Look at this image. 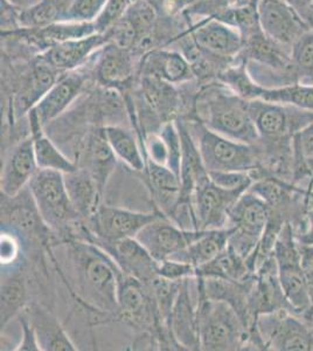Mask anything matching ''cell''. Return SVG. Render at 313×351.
I'll return each mask as SVG.
<instances>
[{
  "label": "cell",
  "mask_w": 313,
  "mask_h": 351,
  "mask_svg": "<svg viewBox=\"0 0 313 351\" xmlns=\"http://www.w3.org/2000/svg\"><path fill=\"white\" fill-rule=\"evenodd\" d=\"M292 228L298 243L313 245V200H310L309 208H306L304 216Z\"/></svg>",
  "instance_id": "cell-45"
},
{
  "label": "cell",
  "mask_w": 313,
  "mask_h": 351,
  "mask_svg": "<svg viewBox=\"0 0 313 351\" xmlns=\"http://www.w3.org/2000/svg\"><path fill=\"white\" fill-rule=\"evenodd\" d=\"M312 330H313V324H312Z\"/></svg>",
  "instance_id": "cell-52"
},
{
  "label": "cell",
  "mask_w": 313,
  "mask_h": 351,
  "mask_svg": "<svg viewBox=\"0 0 313 351\" xmlns=\"http://www.w3.org/2000/svg\"><path fill=\"white\" fill-rule=\"evenodd\" d=\"M158 276L171 281H183L195 278L197 269L190 263L167 259L159 263Z\"/></svg>",
  "instance_id": "cell-44"
},
{
  "label": "cell",
  "mask_w": 313,
  "mask_h": 351,
  "mask_svg": "<svg viewBox=\"0 0 313 351\" xmlns=\"http://www.w3.org/2000/svg\"><path fill=\"white\" fill-rule=\"evenodd\" d=\"M142 75H150L167 84H186L193 80L195 69L184 53L175 49H153L142 60Z\"/></svg>",
  "instance_id": "cell-22"
},
{
  "label": "cell",
  "mask_w": 313,
  "mask_h": 351,
  "mask_svg": "<svg viewBox=\"0 0 313 351\" xmlns=\"http://www.w3.org/2000/svg\"><path fill=\"white\" fill-rule=\"evenodd\" d=\"M68 195L81 218L90 219L101 206L102 189L89 172L84 168L64 173Z\"/></svg>",
  "instance_id": "cell-26"
},
{
  "label": "cell",
  "mask_w": 313,
  "mask_h": 351,
  "mask_svg": "<svg viewBox=\"0 0 313 351\" xmlns=\"http://www.w3.org/2000/svg\"><path fill=\"white\" fill-rule=\"evenodd\" d=\"M117 160L118 158L116 157L115 152H112L110 144L108 142L104 129H97L88 142L86 167L84 169L94 177L102 191L105 188L111 173L115 170Z\"/></svg>",
  "instance_id": "cell-31"
},
{
  "label": "cell",
  "mask_w": 313,
  "mask_h": 351,
  "mask_svg": "<svg viewBox=\"0 0 313 351\" xmlns=\"http://www.w3.org/2000/svg\"><path fill=\"white\" fill-rule=\"evenodd\" d=\"M258 11L263 33L290 49L311 28L286 0H258Z\"/></svg>",
  "instance_id": "cell-13"
},
{
  "label": "cell",
  "mask_w": 313,
  "mask_h": 351,
  "mask_svg": "<svg viewBox=\"0 0 313 351\" xmlns=\"http://www.w3.org/2000/svg\"><path fill=\"white\" fill-rule=\"evenodd\" d=\"M20 326L23 330V339L20 342L19 347L16 348L18 351H40L39 341L36 337L34 328L32 327L31 322L28 321L27 316L25 315L20 317Z\"/></svg>",
  "instance_id": "cell-47"
},
{
  "label": "cell",
  "mask_w": 313,
  "mask_h": 351,
  "mask_svg": "<svg viewBox=\"0 0 313 351\" xmlns=\"http://www.w3.org/2000/svg\"><path fill=\"white\" fill-rule=\"evenodd\" d=\"M198 316L200 350H241L249 346L250 331L229 304L198 294Z\"/></svg>",
  "instance_id": "cell-3"
},
{
  "label": "cell",
  "mask_w": 313,
  "mask_h": 351,
  "mask_svg": "<svg viewBox=\"0 0 313 351\" xmlns=\"http://www.w3.org/2000/svg\"><path fill=\"white\" fill-rule=\"evenodd\" d=\"M250 116L258 132V144H271L292 138L313 121V112L266 101H248Z\"/></svg>",
  "instance_id": "cell-9"
},
{
  "label": "cell",
  "mask_w": 313,
  "mask_h": 351,
  "mask_svg": "<svg viewBox=\"0 0 313 351\" xmlns=\"http://www.w3.org/2000/svg\"><path fill=\"white\" fill-rule=\"evenodd\" d=\"M125 16L132 27L135 28L139 44H143L150 38L155 28L157 19L155 5L150 0H135L127 10Z\"/></svg>",
  "instance_id": "cell-39"
},
{
  "label": "cell",
  "mask_w": 313,
  "mask_h": 351,
  "mask_svg": "<svg viewBox=\"0 0 313 351\" xmlns=\"http://www.w3.org/2000/svg\"><path fill=\"white\" fill-rule=\"evenodd\" d=\"M245 192L221 188L207 175L197 184L192 197L197 230L208 231L228 228L230 210Z\"/></svg>",
  "instance_id": "cell-10"
},
{
  "label": "cell",
  "mask_w": 313,
  "mask_h": 351,
  "mask_svg": "<svg viewBox=\"0 0 313 351\" xmlns=\"http://www.w3.org/2000/svg\"><path fill=\"white\" fill-rule=\"evenodd\" d=\"M160 215V212L143 213L101 204L89 220L97 239L102 243H111L125 238H135L142 228Z\"/></svg>",
  "instance_id": "cell-14"
},
{
  "label": "cell",
  "mask_w": 313,
  "mask_h": 351,
  "mask_svg": "<svg viewBox=\"0 0 313 351\" xmlns=\"http://www.w3.org/2000/svg\"><path fill=\"white\" fill-rule=\"evenodd\" d=\"M296 186H298V188L305 191L308 199L313 200V176L309 177V178L304 180V182H301V183L298 184Z\"/></svg>",
  "instance_id": "cell-50"
},
{
  "label": "cell",
  "mask_w": 313,
  "mask_h": 351,
  "mask_svg": "<svg viewBox=\"0 0 313 351\" xmlns=\"http://www.w3.org/2000/svg\"><path fill=\"white\" fill-rule=\"evenodd\" d=\"M134 1L135 0H108L102 12L99 13L97 19L92 23L96 33L104 34L121 19H123Z\"/></svg>",
  "instance_id": "cell-42"
},
{
  "label": "cell",
  "mask_w": 313,
  "mask_h": 351,
  "mask_svg": "<svg viewBox=\"0 0 313 351\" xmlns=\"http://www.w3.org/2000/svg\"><path fill=\"white\" fill-rule=\"evenodd\" d=\"M138 94L143 112H147L151 123L157 122L162 127L173 121L179 107L178 92L173 84L153 76L142 75Z\"/></svg>",
  "instance_id": "cell-21"
},
{
  "label": "cell",
  "mask_w": 313,
  "mask_h": 351,
  "mask_svg": "<svg viewBox=\"0 0 313 351\" xmlns=\"http://www.w3.org/2000/svg\"><path fill=\"white\" fill-rule=\"evenodd\" d=\"M1 220L19 231L38 237L39 233L42 234L44 225H46L28 186L16 196H4V202H1Z\"/></svg>",
  "instance_id": "cell-25"
},
{
  "label": "cell",
  "mask_w": 313,
  "mask_h": 351,
  "mask_svg": "<svg viewBox=\"0 0 313 351\" xmlns=\"http://www.w3.org/2000/svg\"><path fill=\"white\" fill-rule=\"evenodd\" d=\"M210 180L227 190H245L248 191L254 177L251 172L247 171H210Z\"/></svg>",
  "instance_id": "cell-43"
},
{
  "label": "cell",
  "mask_w": 313,
  "mask_h": 351,
  "mask_svg": "<svg viewBox=\"0 0 313 351\" xmlns=\"http://www.w3.org/2000/svg\"><path fill=\"white\" fill-rule=\"evenodd\" d=\"M105 251L115 260L121 271L142 284L152 285L158 278V261L136 238H125L107 243Z\"/></svg>",
  "instance_id": "cell-18"
},
{
  "label": "cell",
  "mask_w": 313,
  "mask_h": 351,
  "mask_svg": "<svg viewBox=\"0 0 313 351\" xmlns=\"http://www.w3.org/2000/svg\"><path fill=\"white\" fill-rule=\"evenodd\" d=\"M203 230H184L170 218L160 215L135 237L158 263L170 259L193 243Z\"/></svg>",
  "instance_id": "cell-12"
},
{
  "label": "cell",
  "mask_w": 313,
  "mask_h": 351,
  "mask_svg": "<svg viewBox=\"0 0 313 351\" xmlns=\"http://www.w3.org/2000/svg\"><path fill=\"white\" fill-rule=\"evenodd\" d=\"M301 253V267L305 281L306 288L309 291L310 299L313 306V245H301L299 243Z\"/></svg>",
  "instance_id": "cell-46"
},
{
  "label": "cell",
  "mask_w": 313,
  "mask_h": 351,
  "mask_svg": "<svg viewBox=\"0 0 313 351\" xmlns=\"http://www.w3.org/2000/svg\"><path fill=\"white\" fill-rule=\"evenodd\" d=\"M250 315L256 321L258 316L281 309L291 311L278 278L277 263L274 256L264 260L255 271L248 295Z\"/></svg>",
  "instance_id": "cell-16"
},
{
  "label": "cell",
  "mask_w": 313,
  "mask_h": 351,
  "mask_svg": "<svg viewBox=\"0 0 313 351\" xmlns=\"http://www.w3.org/2000/svg\"><path fill=\"white\" fill-rule=\"evenodd\" d=\"M39 170L36 163L34 144L32 136L20 142L13 148L5 162L0 188L1 195L6 197H14L19 195Z\"/></svg>",
  "instance_id": "cell-20"
},
{
  "label": "cell",
  "mask_w": 313,
  "mask_h": 351,
  "mask_svg": "<svg viewBox=\"0 0 313 351\" xmlns=\"http://www.w3.org/2000/svg\"><path fill=\"white\" fill-rule=\"evenodd\" d=\"M144 173L151 196L160 210L159 212L170 218L180 198V178L166 165L155 163L150 158H147Z\"/></svg>",
  "instance_id": "cell-24"
},
{
  "label": "cell",
  "mask_w": 313,
  "mask_h": 351,
  "mask_svg": "<svg viewBox=\"0 0 313 351\" xmlns=\"http://www.w3.org/2000/svg\"><path fill=\"white\" fill-rule=\"evenodd\" d=\"M68 256L72 261L79 295L97 311H118L117 289L121 268L108 253L92 243H69Z\"/></svg>",
  "instance_id": "cell-1"
},
{
  "label": "cell",
  "mask_w": 313,
  "mask_h": 351,
  "mask_svg": "<svg viewBox=\"0 0 313 351\" xmlns=\"http://www.w3.org/2000/svg\"><path fill=\"white\" fill-rule=\"evenodd\" d=\"M108 43L109 40L105 34L94 33L92 36L54 45L39 56L58 72H73L84 66L90 56L99 52Z\"/></svg>",
  "instance_id": "cell-19"
},
{
  "label": "cell",
  "mask_w": 313,
  "mask_h": 351,
  "mask_svg": "<svg viewBox=\"0 0 313 351\" xmlns=\"http://www.w3.org/2000/svg\"><path fill=\"white\" fill-rule=\"evenodd\" d=\"M28 321L32 324L39 341L41 350L75 351L77 348L72 339L66 334L59 321L51 311L41 307L33 306L26 311Z\"/></svg>",
  "instance_id": "cell-28"
},
{
  "label": "cell",
  "mask_w": 313,
  "mask_h": 351,
  "mask_svg": "<svg viewBox=\"0 0 313 351\" xmlns=\"http://www.w3.org/2000/svg\"><path fill=\"white\" fill-rule=\"evenodd\" d=\"M28 189L48 228L64 231L79 221L81 217L69 198L62 172L39 169Z\"/></svg>",
  "instance_id": "cell-8"
},
{
  "label": "cell",
  "mask_w": 313,
  "mask_h": 351,
  "mask_svg": "<svg viewBox=\"0 0 313 351\" xmlns=\"http://www.w3.org/2000/svg\"><path fill=\"white\" fill-rule=\"evenodd\" d=\"M200 122L220 135L256 145L258 132L248 108V101L218 81L200 93L197 101Z\"/></svg>",
  "instance_id": "cell-2"
},
{
  "label": "cell",
  "mask_w": 313,
  "mask_h": 351,
  "mask_svg": "<svg viewBox=\"0 0 313 351\" xmlns=\"http://www.w3.org/2000/svg\"><path fill=\"white\" fill-rule=\"evenodd\" d=\"M144 284L121 271L118 276L117 304L121 315L132 324H147L150 319L149 298L143 289Z\"/></svg>",
  "instance_id": "cell-30"
},
{
  "label": "cell",
  "mask_w": 313,
  "mask_h": 351,
  "mask_svg": "<svg viewBox=\"0 0 313 351\" xmlns=\"http://www.w3.org/2000/svg\"><path fill=\"white\" fill-rule=\"evenodd\" d=\"M103 129L116 157L132 170L144 172L147 167V156L142 144H138L134 134L118 125H107Z\"/></svg>",
  "instance_id": "cell-33"
},
{
  "label": "cell",
  "mask_w": 313,
  "mask_h": 351,
  "mask_svg": "<svg viewBox=\"0 0 313 351\" xmlns=\"http://www.w3.org/2000/svg\"><path fill=\"white\" fill-rule=\"evenodd\" d=\"M195 279V278H193ZM190 279L183 280L171 311L167 329L178 346L187 350H200L198 304H193Z\"/></svg>",
  "instance_id": "cell-17"
},
{
  "label": "cell",
  "mask_w": 313,
  "mask_h": 351,
  "mask_svg": "<svg viewBox=\"0 0 313 351\" xmlns=\"http://www.w3.org/2000/svg\"><path fill=\"white\" fill-rule=\"evenodd\" d=\"M269 218V205L249 190L238 198L229 212L228 228H233V232L227 247L245 258L254 273L255 254Z\"/></svg>",
  "instance_id": "cell-7"
},
{
  "label": "cell",
  "mask_w": 313,
  "mask_h": 351,
  "mask_svg": "<svg viewBox=\"0 0 313 351\" xmlns=\"http://www.w3.org/2000/svg\"><path fill=\"white\" fill-rule=\"evenodd\" d=\"M249 346L276 351H313L311 324L288 309L263 314L250 331Z\"/></svg>",
  "instance_id": "cell-5"
},
{
  "label": "cell",
  "mask_w": 313,
  "mask_h": 351,
  "mask_svg": "<svg viewBox=\"0 0 313 351\" xmlns=\"http://www.w3.org/2000/svg\"><path fill=\"white\" fill-rule=\"evenodd\" d=\"M190 34L203 52L218 56V59H238L245 46L241 33L216 18L200 19L190 28Z\"/></svg>",
  "instance_id": "cell-15"
},
{
  "label": "cell",
  "mask_w": 313,
  "mask_h": 351,
  "mask_svg": "<svg viewBox=\"0 0 313 351\" xmlns=\"http://www.w3.org/2000/svg\"><path fill=\"white\" fill-rule=\"evenodd\" d=\"M108 0H73L61 21L94 23Z\"/></svg>",
  "instance_id": "cell-41"
},
{
  "label": "cell",
  "mask_w": 313,
  "mask_h": 351,
  "mask_svg": "<svg viewBox=\"0 0 313 351\" xmlns=\"http://www.w3.org/2000/svg\"><path fill=\"white\" fill-rule=\"evenodd\" d=\"M135 74L132 51L108 43L97 52L95 75L99 84L116 88L127 84Z\"/></svg>",
  "instance_id": "cell-23"
},
{
  "label": "cell",
  "mask_w": 313,
  "mask_h": 351,
  "mask_svg": "<svg viewBox=\"0 0 313 351\" xmlns=\"http://www.w3.org/2000/svg\"><path fill=\"white\" fill-rule=\"evenodd\" d=\"M58 73L60 72L39 56L27 77L25 79L24 84H21L19 93L16 94V110L18 115L28 114L44 97L45 94L59 79Z\"/></svg>",
  "instance_id": "cell-29"
},
{
  "label": "cell",
  "mask_w": 313,
  "mask_h": 351,
  "mask_svg": "<svg viewBox=\"0 0 313 351\" xmlns=\"http://www.w3.org/2000/svg\"><path fill=\"white\" fill-rule=\"evenodd\" d=\"M294 154V184L313 176V121L296 132L291 140Z\"/></svg>",
  "instance_id": "cell-37"
},
{
  "label": "cell",
  "mask_w": 313,
  "mask_h": 351,
  "mask_svg": "<svg viewBox=\"0 0 313 351\" xmlns=\"http://www.w3.org/2000/svg\"><path fill=\"white\" fill-rule=\"evenodd\" d=\"M254 274L248 261L228 247L210 263L197 268L199 278H218L236 282L248 281Z\"/></svg>",
  "instance_id": "cell-32"
},
{
  "label": "cell",
  "mask_w": 313,
  "mask_h": 351,
  "mask_svg": "<svg viewBox=\"0 0 313 351\" xmlns=\"http://www.w3.org/2000/svg\"><path fill=\"white\" fill-rule=\"evenodd\" d=\"M253 100L286 104L313 112V84L298 82L275 88H264L256 84Z\"/></svg>",
  "instance_id": "cell-34"
},
{
  "label": "cell",
  "mask_w": 313,
  "mask_h": 351,
  "mask_svg": "<svg viewBox=\"0 0 313 351\" xmlns=\"http://www.w3.org/2000/svg\"><path fill=\"white\" fill-rule=\"evenodd\" d=\"M233 228L208 230L201 232L197 239L183 251L170 258L171 260L190 263L195 269L214 260L226 250Z\"/></svg>",
  "instance_id": "cell-27"
},
{
  "label": "cell",
  "mask_w": 313,
  "mask_h": 351,
  "mask_svg": "<svg viewBox=\"0 0 313 351\" xmlns=\"http://www.w3.org/2000/svg\"><path fill=\"white\" fill-rule=\"evenodd\" d=\"M291 59L303 84H313V27L291 48Z\"/></svg>",
  "instance_id": "cell-40"
},
{
  "label": "cell",
  "mask_w": 313,
  "mask_h": 351,
  "mask_svg": "<svg viewBox=\"0 0 313 351\" xmlns=\"http://www.w3.org/2000/svg\"><path fill=\"white\" fill-rule=\"evenodd\" d=\"M5 1L18 10H25V8H31L33 5L38 4L41 0H5Z\"/></svg>",
  "instance_id": "cell-49"
},
{
  "label": "cell",
  "mask_w": 313,
  "mask_h": 351,
  "mask_svg": "<svg viewBox=\"0 0 313 351\" xmlns=\"http://www.w3.org/2000/svg\"><path fill=\"white\" fill-rule=\"evenodd\" d=\"M16 243H13L12 238L6 233H1V263H8L10 260L16 256Z\"/></svg>",
  "instance_id": "cell-48"
},
{
  "label": "cell",
  "mask_w": 313,
  "mask_h": 351,
  "mask_svg": "<svg viewBox=\"0 0 313 351\" xmlns=\"http://www.w3.org/2000/svg\"><path fill=\"white\" fill-rule=\"evenodd\" d=\"M277 263L278 278L291 311L313 324V306L301 267L299 243L290 221L283 226L273 251Z\"/></svg>",
  "instance_id": "cell-6"
},
{
  "label": "cell",
  "mask_w": 313,
  "mask_h": 351,
  "mask_svg": "<svg viewBox=\"0 0 313 351\" xmlns=\"http://www.w3.org/2000/svg\"><path fill=\"white\" fill-rule=\"evenodd\" d=\"M86 79V74L79 69L59 76L44 97L28 112L31 130L44 129L64 114L82 92Z\"/></svg>",
  "instance_id": "cell-11"
},
{
  "label": "cell",
  "mask_w": 313,
  "mask_h": 351,
  "mask_svg": "<svg viewBox=\"0 0 313 351\" xmlns=\"http://www.w3.org/2000/svg\"><path fill=\"white\" fill-rule=\"evenodd\" d=\"M187 127L198 145L207 172H251L260 167V152L256 145L220 135L200 121Z\"/></svg>",
  "instance_id": "cell-4"
},
{
  "label": "cell",
  "mask_w": 313,
  "mask_h": 351,
  "mask_svg": "<svg viewBox=\"0 0 313 351\" xmlns=\"http://www.w3.org/2000/svg\"><path fill=\"white\" fill-rule=\"evenodd\" d=\"M32 132L34 152L39 169L69 173L79 168L74 162L60 152L55 144L44 132V129H36Z\"/></svg>",
  "instance_id": "cell-35"
},
{
  "label": "cell",
  "mask_w": 313,
  "mask_h": 351,
  "mask_svg": "<svg viewBox=\"0 0 313 351\" xmlns=\"http://www.w3.org/2000/svg\"><path fill=\"white\" fill-rule=\"evenodd\" d=\"M311 25H312L313 27V0L312 4H311Z\"/></svg>",
  "instance_id": "cell-51"
},
{
  "label": "cell",
  "mask_w": 313,
  "mask_h": 351,
  "mask_svg": "<svg viewBox=\"0 0 313 351\" xmlns=\"http://www.w3.org/2000/svg\"><path fill=\"white\" fill-rule=\"evenodd\" d=\"M26 288L19 278L5 280L1 285V328L6 327L10 319L24 308Z\"/></svg>",
  "instance_id": "cell-38"
},
{
  "label": "cell",
  "mask_w": 313,
  "mask_h": 351,
  "mask_svg": "<svg viewBox=\"0 0 313 351\" xmlns=\"http://www.w3.org/2000/svg\"><path fill=\"white\" fill-rule=\"evenodd\" d=\"M73 0H41L31 8L20 10V28H40L60 23Z\"/></svg>",
  "instance_id": "cell-36"
}]
</instances>
